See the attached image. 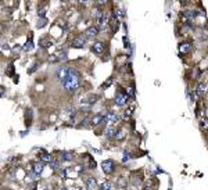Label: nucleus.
<instances>
[{
  "mask_svg": "<svg viewBox=\"0 0 208 190\" xmlns=\"http://www.w3.org/2000/svg\"><path fill=\"white\" fill-rule=\"evenodd\" d=\"M190 50H191V45H190V43L183 42V43H180V45H179V51H180V53H189Z\"/></svg>",
  "mask_w": 208,
  "mask_h": 190,
  "instance_id": "11",
  "label": "nucleus"
},
{
  "mask_svg": "<svg viewBox=\"0 0 208 190\" xmlns=\"http://www.w3.org/2000/svg\"><path fill=\"white\" fill-rule=\"evenodd\" d=\"M92 51L96 54H101L104 51V43L103 42H96L93 46H92Z\"/></svg>",
  "mask_w": 208,
  "mask_h": 190,
  "instance_id": "5",
  "label": "nucleus"
},
{
  "mask_svg": "<svg viewBox=\"0 0 208 190\" xmlns=\"http://www.w3.org/2000/svg\"><path fill=\"white\" fill-rule=\"evenodd\" d=\"M101 168L105 173L110 175V173H112L114 169H115V162H114L112 160H104V161L101 162Z\"/></svg>",
  "mask_w": 208,
  "mask_h": 190,
  "instance_id": "3",
  "label": "nucleus"
},
{
  "mask_svg": "<svg viewBox=\"0 0 208 190\" xmlns=\"http://www.w3.org/2000/svg\"><path fill=\"white\" fill-rule=\"evenodd\" d=\"M198 95H200V93L197 92V90H193V92H191V95H190V99L194 101V103H196V101L198 100Z\"/></svg>",
  "mask_w": 208,
  "mask_h": 190,
  "instance_id": "25",
  "label": "nucleus"
},
{
  "mask_svg": "<svg viewBox=\"0 0 208 190\" xmlns=\"http://www.w3.org/2000/svg\"><path fill=\"white\" fill-rule=\"evenodd\" d=\"M132 111H133V107H130L129 111L126 110V111L124 112V119H129V117H130V114H132Z\"/></svg>",
  "mask_w": 208,
  "mask_h": 190,
  "instance_id": "26",
  "label": "nucleus"
},
{
  "mask_svg": "<svg viewBox=\"0 0 208 190\" xmlns=\"http://www.w3.org/2000/svg\"><path fill=\"white\" fill-rule=\"evenodd\" d=\"M205 90H207V85H205V83H202V82H201V83L197 85V92H198L200 95H202Z\"/></svg>",
  "mask_w": 208,
  "mask_h": 190,
  "instance_id": "17",
  "label": "nucleus"
},
{
  "mask_svg": "<svg viewBox=\"0 0 208 190\" xmlns=\"http://www.w3.org/2000/svg\"><path fill=\"white\" fill-rule=\"evenodd\" d=\"M44 190H49V189H44Z\"/></svg>",
  "mask_w": 208,
  "mask_h": 190,
  "instance_id": "32",
  "label": "nucleus"
},
{
  "mask_svg": "<svg viewBox=\"0 0 208 190\" xmlns=\"http://www.w3.org/2000/svg\"><path fill=\"white\" fill-rule=\"evenodd\" d=\"M40 161H43V162H51L53 160H51V156H50L49 153H42L40 154Z\"/></svg>",
  "mask_w": 208,
  "mask_h": 190,
  "instance_id": "13",
  "label": "nucleus"
},
{
  "mask_svg": "<svg viewBox=\"0 0 208 190\" xmlns=\"http://www.w3.org/2000/svg\"><path fill=\"white\" fill-rule=\"evenodd\" d=\"M126 100H128V95H124V93H118L115 97V101L118 106H124L126 103Z\"/></svg>",
  "mask_w": 208,
  "mask_h": 190,
  "instance_id": "8",
  "label": "nucleus"
},
{
  "mask_svg": "<svg viewBox=\"0 0 208 190\" xmlns=\"http://www.w3.org/2000/svg\"><path fill=\"white\" fill-rule=\"evenodd\" d=\"M200 125H201L202 131H207L208 132V119H201V121H200Z\"/></svg>",
  "mask_w": 208,
  "mask_h": 190,
  "instance_id": "24",
  "label": "nucleus"
},
{
  "mask_svg": "<svg viewBox=\"0 0 208 190\" xmlns=\"http://www.w3.org/2000/svg\"><path fill=\"white\" fill-rule=\"evenodd\" d=\"M43 167H44V162H43V161H38V162H35V164H33L32 171H33V172H35L38 176H40L42 171H43Z\"/></svg>",
  "mask_w": 208,
  "mask_h": 190,
  "instance_id": "7",
  "label": "nucleus"
},
{
  "mask_svg": "<svg viewBox=\"0 0 208 190\" xmlns=\"http://www.w3.org/2000/svg\"><path fill=\"white\" fill-rule=\"evenodd\" d=\"M40 46L42 47H50V46H51V42H50V40H47V39H40Z\"/></svg>",
  "mask_w": 208,
  "mask_h": 190,
  "instance_id": "20",
  "label": "nucleus"
},
{
  "mask_svg": "<svg viewBox=\"0 0 208 190\" xmlns=\"http://www.w3.org/2000/svg\"><path fill=\"white\" fill-rule=\"evenodd\" d=\"M46 24H47V18H46V17H42V18H39V20H38V22H36V26H38V28H43Z\"/></svg>",
  "mask_w": 208,
  "mask_h": 190,
  "instance_id": "15",
  "label": "nucleus"
},
{
  "mask_svg": "<svg viewBox=\"0 0 208 190\" xmlns=\"http://www.w3.org/2000/svg\"><path fill=\"white\" fill-rule=\"evenodd\" d=\"M6 74H7V75H10V76L14 74V65H13V64L8 65V68H7V71H6Z\"/></svg>",
  "mask_w": 208,
  "mask_h": 190,
  "instance_id": "27",
  "label": "nucleus"
},
{
  "mask_svg": "<svg viewBox=\"0 0 208 190\" xmlns=\"http://www.w3.org/2000/svg\"><path fill=\"white\" fill-rule=\"evenodd\" d=\"M69 75V67H67V65H61L60 68H57V71H55V76H57L58 79H61V81H65L67 78H68Z\"/></svg>",
  "mask_w": 208,
  "mask_h": 190,
  "instance_id": "2",
  "label": "nucleus"
},
{
  "mask_svg": "<svg viewBox=\"0 0 208 190\" xmlns=\"http://www.w3.org/2000/svg\"><path fill=\"white\" fill-rule=\"evenodd\" d=\"M50 167H51L53 169H58V168H60V161H58V160H53V161L50 162Z\"/></svg>",
  "mask_w": 208,
  "mask_h": 190,
  "instance_id": "23",
  "label": "nucleus"
},
{
  "mask_svg": "<svg viewBox=\"0 0 208 190\" xmlns=\"http://www.w3.org/2000/svg\"><path fill=\"white\" fill-rule=\"evenodd\" d=\"M100 189L101 190H111L112 189V184H111V182L105 180V182H103V183L100 184Z\"/></svg>",
  "mask_w": 208,
  "mask_h": 190,
  "instance_id": "14",
  "label": "nucleus"
},
{
  "mask_svg": "<svg viewBox=\"0 0 208 190\" xmlns=\"http://www.w3.org/2000/svg\"><path fill=\"white\" fill-rule=\"evenodd\" d=\"M86 187H88V190H94L97 187V182L94 178H89L88 180H86Z\"/></svg>",
  "mask_w": 208,
  "mask_h": 190,
  "instance_id": "10",
  "label": "nucleus"
},
{
  "mask_svg": "<svg viewBox=\"0 0 208 190\" xmlns=\"http://www.w3.org/2000/svg\"><path fill=\"white\" fill-rule=\"evenodd\" d=\"M32 47H33V43H32V40H28V42L24 45V47H22V50H24V51H28V50H32Z\"/></svg>",
  "mask_w": 208,
  "mask_h": 190,
  "instance_id": "19",
  "label": "nucleus"
},
{
  "mask_svg": "<svg viewBox=\"0 0 208 190\" xmlns=\"http://www.w3.org/2000/svg\"><path fill=\"white\" fill-rule=\"evenodd\" d=\"M116 119H118V117H116V114L114 111H108V114L105 115L104 118V122H116Z\"/></svg>",
  "mask_w": 208,
  "mask_h": 190,
  "instance_id": "9",
  "label": "nucleus"
},
{
  "mask_svg": "<svg viewBox=\"0 0 208 190\" xmlns=\"http://www.w3.org/2000/svg\"><path fill=\"white\" fill-rule=\"evenodd\" d=\"M111 83H112V78H108L107 82H104V85H103V89H107V87L110 86Z\"/></svg>",
  "mask_w": 208,
  "mask_h": 190,
  "instance_id": "28",
  "label": "nucleus"
},
{
  "mask_svg": "<svg viewBox=\"0 0 208 190\" xmlns=\"http://www.w3.org/2000/svg\"><path fill=\"white\" fill-rule=\"evenodd\" d=\"M0 93H2V97H4L6 96V90H4V86L0 87Z\"/></svg>",
  "mask_w": 208,
  "mask_h": 190,
  "instance_id": "30",
  "label": "nucleus"
},
{
  "mask_svg": "<svg viewBox=\"0 0 208 190\" xmlns=\"http://www.w3.org/2000/svg\"><path fill=\"white\" fill-rule=\"evenodd\" d=\"M128 97H135V86H129L126 90Z\"/></svg>",
  "mask_w": 208,
  "mask_h": 190,
  "instance_id": "21",
  "label": "nucleus"
},
{
  "mask_svg": "<svg viewBox=\"0 0 208 190\" xmlns=\"http://www.w3.org/2000/svg\"><path fill=\"white\" fill-rule=\"evenodd\" d=\"M85 45H86V39L83 36L75 38V39L72 40V43H71V46H72V47H75V49H82Z\"/></svg>",
  "mask_w": 208,
  "mask_h": 190,
  "instance_id": "4",
  "label": "nucleus"
},
{
  "mask_svg": "<svg viewBox=\"0 0 208 190\" xmlns=\"http://www.w3.org/2000/svg\"><path fill=\"white\" fill-rule=\"evenodd\" d=\"M104 115H101V114H97V115H94L93 118H92V123L93 125H99L100 122H104Z\"/></svg>",
  "mask_w": 208,
  "mask_h": 190,
  "instance_id": "12",
  "label": "nucleus"
},
{
  "mask_svg": "<svg viewBox=\"0 0 208 190\" xmlns=\"http://www.w3.org/2000/svg\"><path fill=\"white\" fill-rule=\"evenodd\" d=\"M61 190H67V189H65V187H63V189H61Z\"/></svg>",
  "mask_w": 208,
  "mask_h": 190,
  "instance_id": "31",
  "label": "nucleus"
},
{
  "mask_svg": "<svg viewBox=\"0 0 208 190\" xmlns=\"http://www.w3.org/2000/svg\"><path fill=\"white\" fill-rule=\"evenodd\" d=\"M46 11H47V7H44V6H42V7H39V9H38V14L40 15V18H42V17H44Z\"/></svg>",
  "mask_w": 208,
  "mask_h": 190,
  "instance_id": "22",
  "label": "nucleus"
},
{
  "mask_svg": "<svg viewBox=\"0 0 208 190\" xmlns=\"http://www.w3.org/2000/svg\"><path fill=\"white\" fill-rule=\"evenodd\" d=\"M79 86H80V74L74 68H69V75L65 81H63V87L72 93Z\"/></svg>",
  "mask_w": 208,
  "mask_h": 190,
  "instance_id": "1",
  "label": "nucleus"
},
{
  "mask_svg": "<svg viewBox=\"0 0 208 190\" xmlns=\"http://www.w3.org/2000/svg\"><path fill=\"white\" fill-rule=\"evenodd\" d=\"M114 17L116 18V20H121L122 17H124V9H121V7H116L115 10V15Z\"/></svg>",
  "mask_w": 208,
  "mask_h": 190,
  "instance_id": "16",
  "label": "nucleus"
},
{
  "mask_svg": "<svg viewBox=\"0 0 208 190\" xmlns=\"http://www.w3.org/2000/svg\"><path fill=\"white\" fill-rule=\"evenodd\" d=\"M99 32L100 31H99L97 26H89V28L85 31V35H86V38H94V36H97Z\"/></svg>",
  "mask_w": 208,
  "mask_h": 190,
  "instance_id": "6",
  "label": "nucleus"
},
{
  "mask_svg": "<svg viewBox=\"0 0 208 190\" xmlns=\"http://www.w3.org/2000/svg\"><path fill=\"white\" fill-rule=\"evenodd\" d=\"M129 157H130V153L125 151V153H124V161H126V158H129Z\"/></svg>",
  "mask_w": 208,
  "mask_h": 190,
  "instance_id": "29",
  "label": "nucleus"
},
{
  "mask_svg": "<svg viewBox=\"0 0 208 190\" xmlns=\"http://www.w3.org/2000/svg\"><path fill=\"white\" fill-rule=\"evenodd\" d=\"M61 157H63L64 161H72V158H74V156H72L71 153H68V151H64Z\"/></svg>",
  "mask_w": 208,
  "mask_h": 190,
  "instance_id": "18",
  "label": "nucleus"
}]
</instances>
